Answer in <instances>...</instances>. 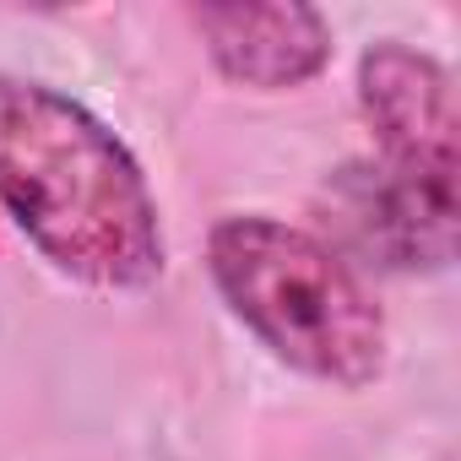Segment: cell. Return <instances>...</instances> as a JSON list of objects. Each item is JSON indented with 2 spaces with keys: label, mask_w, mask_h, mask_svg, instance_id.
<instances>
[{
  "label": "cell",
  "mask_w": 461,
  "mask_h": 461,
  "mask_svg": "<svg viewBox=\"0 0 461 461\" xmlns=\"http://www.w3.org/2000/svg\"><path fill=\"white\" fill-rule=\"evenodd\" d=\"M222 82L250 93L310 87L331 66V23L315 6H185Z\"/></svg>",
  "instance_id": "obj_5"
},
{
  "label": "cell",
  "mask_w": 461,
  "mask_h": 461,
  "mask_svg": "<svg viewBox=\"0 0 461 461\" xmlns=\"http://www.w3.org/2000/svg\"><path fill=\"white\" fill-rule=\"evenodd\" d=\"M321 212L348 267L364 261L375 272L434 277L456 261V201L429 195L380 163H342L321 190Z\"/></svg>",
  "instance_id": "obj_4"
},
{
  "label": "cell",
  "mask_w": 461,
  "mask_h": 461,
  "mask_svg": "<svg viewBox=\"0 0 461 461\" xmlns=\"http://www.w3.org/2000/svg\"><path fill=\"white\" fill-rule=\"evenodd\" d=\"M0 217L50 272L98 294H147L168 267L136 152L82 98L12 71H0Z\"/></svg>",
  "instance_id": "obj_1"
},
{
  "label": "cell",
  "mask_w": 461,
  "mask_h": 461,
  "mask_svg": "<svg viewBox=\"0 0 461 461\" xmlns=\"http://www.w3.org/2000/svg\"><path fill=\"white\" fill-rule=\"evenodd\" d=\"M206 277L277 364L331 391H369L385 375V310L331 240L272 212H228L206 234Z\"/></svg>",
  "instance_id": "obj_2"
},
{
  "label": "cell",
  "mask_w": 461,
  "mask_h": 461,
  "mask_svg": "<svg viewBox=\"0 0 461 461\" xmlns=\"http://www.w3.org/2000/svg\"><path fill=\"white\" fill-rule=\"evenodd\" d=\"M358 114L380 147V168L456 201V87L450 71L402 39L358 55Z\"/></svg>",
  "instance_id": "obj_3"
}]
</instances>
